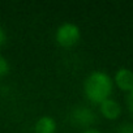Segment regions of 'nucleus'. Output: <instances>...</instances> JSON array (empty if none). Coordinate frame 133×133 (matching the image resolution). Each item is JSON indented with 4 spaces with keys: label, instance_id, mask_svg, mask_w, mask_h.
<instances>
[{
    "label": "nucleus",
    "instance_id": "obj_10",
    "mask_svg": "<svg viewBox=\"0 0 133 133\" xmlns=\"http://www.w3.org/2000/svg\"><path fill=\"white\" fill-rule=\"evenodd\" d=\"M5 39H7L5 31L3 30V28H2V26H0V47H2V46L5 43Z\"/></svg>",
    "mask_w": 133,
    "mask_h": 133
},
{
    "label": "nucleus",
    "instance_id": "obj_3",
    "mask_svg": "<svg viewBox=\"0 0 133 133\" xmlns=\"http://www.w3.org/2000/svg\"><path fill=\"white\" fill-rule=\"evenodd\" d=\"M69 120L75 127L89 129V127L97 121V115L89 107L80 106V107L73 108V111L69 115Z\"/></svg>",
    "mask_w": 133,
    "mask_h": 133
},
{
    "label": "nucleus",
    "instance_id": "obj_9",
    "mask_svg": "<svg viewBox=\"0 0 133 133\" xmlns=\"http://www.w3.org/2000/svg\"><path fill=\"white\" fill-rule=\"evenodd\" d=\"M127 103H128V110L133 117V90L128 94V98H127Z\"/></svg>",
    "mask_w": 133,
    "mask_h": 133
},
{
    "label": "nucleus",
    "instance_id": "obj_7",
    "mask_svg": "<svg viewBox=\"0 0 133 133\" xmlns=\"http://www.w3.org/2000/svg\"><path fill=\"white\" fill-rule=\"evenodd\" d=\"M9 71V64L8 61L5 60V57H3L2 55H0V77H3L8 73Z\"/></svg>",
    "mask_w": 133,
    "mask_h": 133
},
{
    "label": "nucleus",
    "instance_id": "obj_2",
    "mask_svg": "<svg viewBox=\"0 0 133 133\" xmlns=\"http://www.w3.org/2000/svg\"><path fill=\"white\" fill-rule=\"evenodd\" d=\"M80 29L71 22L63 24L56 30V42L61 47H73L80 41Z\"/></svg>",
    "mask_w": 133,
    "mask_h": 133
},
{
    "label": "nucleus",
    "instance_id": "obj_6",
    "mask_svg": "<svg viewBox=\"0 0 133 133\" xmlns=\"http://www.w3.org/2000/svg\"><path fill=\"white\" fill-rule=\"evenodd\" d=\"M56 123L50 116H42L34 125V133H55Z\"/></svg>",
    "mask_w": 133,
    "mask_h": 133
},
{
    "label": "nucleus",
    "instance_id": "obj_1",
    "mask_svg": "<svg viewBox=\"0 0 133 133\" xmlns=\"http://www.w3.org/2000/svg\"><path fill=\"white\" fill-rule=\"evenodd\" d=\"M84 90L90 102L101 104L108 99L112 93V80L104 72H91L85 80Z\"/></svg>",
    "mask_w": 133,
    "mask_h": 133
},
{
    "label": "nucleus",
    "instance_id": "obj_4",
    "mask_svg": "<svg viewBox=\"0 0 133 133\" xmlns=\"http://www.w3.org/2000/svg\"><path fill=\"white\" fill-rule=\"evenodd\" d=\"M115 84L123 91L130 93L133 90V72L128 68H120L115 75Z\"/></svg>",
    "mask_w": 133,
    "mask_h": 133
},
{
    "label": "nucleus",
    "instance_id": "obj_5",
    "mask_svg": "<svg viewBox=\"0 0 133 133\" xmlns=\"http://www.w3.org/2000/svg\"><path fill=\"white\" fill-rule=\"evenodd\" d=\"M99 110H101V114H102L106 119H108V120H115V119H117V117L120 116V112H121L120 104H119L116 101L111 99V98H108V99H106L104 102H102V103L99 104Z\"/></svg>",
    "mask_w": 133,
    "mask_h": 133
},
{
    "label": "nucleus",
    "instance_id": "obj_11",
    "mask_svg": "<svg viewBox=\"0 0 133 133\" xmlns=\"http://www.w3.org/2000/svg\"><path fill=\"white\" fill-rule=\"evenodd\" d=\"M82 133H102V132H99L98 129H93V128H89V129H85Z\"/></svg>",
    "mask_w": 133,
    "mask_h": 133
},
{
    "label": "nucleus",
    "instance_id": "obj_8",
    "mask_svg": "<svg viewBox=\"0 0 133 133\" xmlns=\"http://www.w3.org/2000/svg\"><path fill=\"white\" fill-rule=\"evenodd\" d=\"M116 133H133V124H130V123H123L116 129Z\"/></svg>",
    "mask_w": 133,
    "mask_h": 133
}]
</instances>
